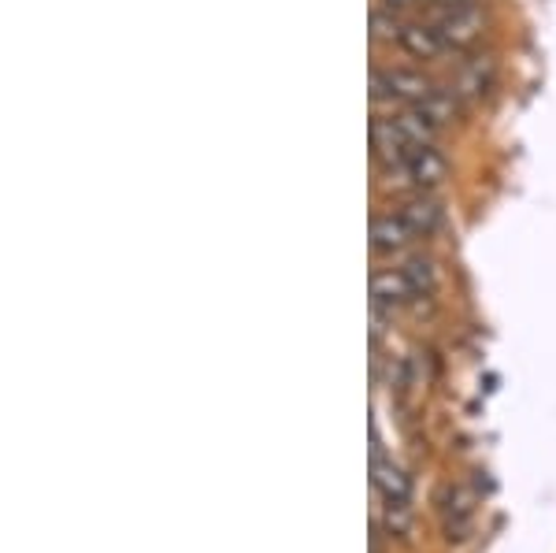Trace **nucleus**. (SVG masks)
<instances>
[{
	"label": "nucleus",
	"mask_w": 556,
	"mask_h": 553,
	"mask_svg": "<svg viewBox=\"0 0 556 553\" xmlns=\"http://www.w3.org/2000/svg\"><path fill=\"white\" fill-rule=\"evenodd\" d=\"M438 86L416 67H375L371 71V97L375 101H397V104H424L434 97Z\"/></svg>",
	"instance_id": "obj_1"
},
{
	"label": "nucleus",
	"mask_w": 556,
	"mask_h": 553,
	"mask_svg": "<svg viewBox=\"0 0 556 553\" xmlns=\"http://www.w3.org/2000/svg\"><path fill=\"white\" fill-rule=\"evenodd\" d=\"M386 175H397L401 183L412 186L416 193H430L434 186H442L445 175H450V160H445V153H438L434 146H419L416 153H408Z\"/></svg>",
	"instance_id": "obj_2"
},
{
	"label": "nucleus",
	"mask_w": 556,
	"mask_h": 553,
	"mask_svg": "<svg viewBox=\"0 0 556 553\" xmlns=\"http://www.w3.org/2000/svg\"><path fill=\"white\" fill-rule=\"evenodd\" d=\"M430 23L438 26V34H442V41H445V49H450V52H464V49H471V45L482 38V26H486V20H482V8H479V4L445 8V12H438Z\"/></svg>",
	"instance_id": "obj_3"
},
{
	"label": "nucleus",
	"mask_w": 556,
	"mask_h": 553,
	"mask_svg": "<svg viewBox=\"0 0 556 553\" xmlns=\"http://www.w3.org/2000/svg\"><path fill=\"white\" fill-rule=\"evenodd\" d=\"M412 242H419V235L408 227V219L401 216L397 209H393V212H379V216L371 219V253L397 256V253H405Z\"/></svg>",
	"instance_id": "obj_4"
},
{
	"label": "nucleus",
	"mask_w": 556,
	"mask_h": 553,
	"mask_svg": "<svg viewBox=\"0 0 556 553\" xmlns=\"http://www.w3.org/2000/svg\"><path fill=\"white\" fill-rule=\"evenodd\" d=\"M493 78H497V67H493L490 56L464 60L460 71H456V78H453L450 93L456 97V101L475 104V101H482V97H486L490 89H493Z\"/></svg>",
	"instance_id": "obj_5"
},
{
	"label": "nucleus",
	"mask_w": 556,
	"mask_h": 553,
	"mask_svg": "<svg viewBox=\"0 0 556 553\" xmlns=\"http://www.w3.org/2000/svg\"><path fill=\"white\" fill-rule=\"evenodd\" d=\"M397 45L401 52H408L412 60H438V56H445V41H442V34H438V26L434 23H424V20H405V26H401V34H397Z\"/></svg>",
	"instance_id": "obj_6"
},
{
	"label": "nucleus",
	"mask_w": 556,
	"mask_h": 553,
	"mask_svg": "<svg viewBox=\"0 0 556 553\" xmlns=\"http://www.w3.org/2000/svg\"><path fill=\"white\" fill-rule=\"evenodd\" d=\"M371 298H375V312H382V309L393 312V309L408 305V301H416L419 293L408 282L405 267H379V272L371 275Z\"/></svg>",
	"instance_id": "obj_7"
},
{
	"label": "nucleus",
	"mask_w": 556,
	"mask_h": 553,
	"mask_svg": "<svg viewBox=\"0 0 556 553\" xmlns=\"http://www.w3.org/2000/svg\"><path fill=\"white\" fill-rule=\"evenodd\" d=\"M397 212L408 219V227L416 230L419 238L434 235L438 223H442V209H438V201L430 198V193H412V198H408L405 204H401Z\"/></svg>",
	"instance_id": "obj_8"
},
{
	"label": "nucleus",
	"mask_w": 556,
	"mask_h": 553,
	"mask_svg": "<svg viewBox=\"0 0 556 553\" xmlns=\"http://www.w3.org/2000/svg\"><path fill=\"white\" fill-rule=\"evenodd\" d=\"M401 267H405L408 282H412V287H416L419 298H427V293H434V287H438V272H434V264H430L427 256H412V261H405Z\"/></svg>",
	"instance_id": "obj_9"
},
{
	"label": "nucleus",
	"mask_w": 556,
	"mask_h": 553,
	"mask_svg": "<svg viewBox=\"0 0 556 553\" xmlns=\"http://www.w3.org/2000/svg\"><path fill=\"white\" fill-rule=\"evenodd\" d=\"M401 26H405V20H401L393 8H375L371 12V38L375 41H397V34H401Z\"/></svg>",
	"instance_id": "obj_10"
},
{
	"label": "nucleus",
	"mask_w": 556,
	"mask_h": 553,
	"mask_svg": "<svg viewBox=\"0 0 556 553\" xmlns=\"http://www.w3.org/2000/svg\"><path fill=\"white\" fill-rule=\"evenodd\" d=\"M382 8H393V12H405V8H416L424 4V0H379Z\"/></svg>",
	"instance_id": "obj_11"
},
{
	"label": "nucleus",
	"mask_w": 556,
	"mask_h": 553,
	"mask_svg": "<svg viewBox=\"0 0 556 553\" xmlns=\"http://www.w3.org/2000/svg\"><path fill=\"white\" fill-rule=\"evenodd\" d=\"M427 4H434L438 12H445V8H464V4H475V0H427Z\"/></svg>",
	"instance_id": "obj_12"
}]
</instances>
